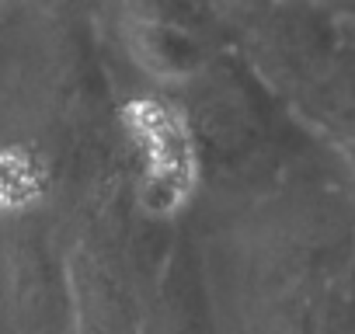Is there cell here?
<instances>
[{"label":"cell","instance_id":"obj_1","mask_svg":"<svg viewBox=\"0 0 355 334\" xmlns=\"http://www.w3.org/2000/svg\"><path fill=\"white\" fill-rule=\"evenodd\" d=\"M129 112H136V132L146 136L150 143V175H153L150 195H160V206H167L171 199H182L178 192L185 185L189 167H185V139L178 122L160 105H139Z\"/></svg>","mask_w":355,"mask_h":334}]
</instances>
